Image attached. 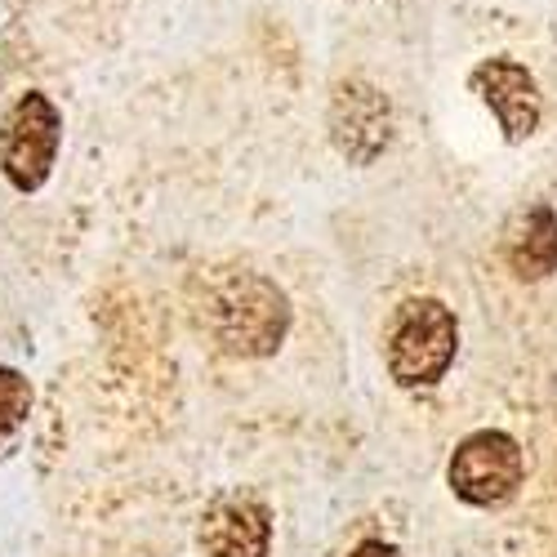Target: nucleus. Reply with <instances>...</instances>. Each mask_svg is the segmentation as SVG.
I'll list each match as a JSON object with an SVG mask.
<instances>
[{
  "label": "nucleus",
  "mask_w": 557,
  "mask_h": 557,
  "mask_svg": "<svg viewBox=\"0 0 557 557\" xmlns=\"http://www.w3.org/2000/svg\"><path fill=\"white\" fill-rule=\"evenodd\" d=\"M201 326L232 357H272L290 335V299L263 272H210Z\"/></svg>",
  "instance_id": "1"
},
{
  "label": "nucleus",
  "mask_w": 557,
  "mask_h": 557,
  "mask_svg": "<svg viewBox=\"0 0 557 557\" xmlns=\"http://www.w3.org/2000/svg\"><path fill=\"white\" fill-rule=\"evenodd\" d=\"M455 352H459V321L442 299L420 295L397 308L384 339V361L397 388L442 384L446 370L455 366Z\"/></svg>",
  "instance_id": "2"
},
{
  "label": "nucleus",
  "mask_w": 557,
  "mask_h": 557,
  "mask_svg": "<svg viewBox=\"0 0 557 557\" xmlns=\"http://www.w3.org/2000/svg\"><path fill=\"white\" fill-rule=\"evenodd\" d=\"M527 482V455L522 442L504 429H478L469 433L450 463H446V486L455 491V499L473 504V508H499L508 504Z\"/></svg>",
  "instance_id": "3"
},
{
  "label": "nucleus",
  "mask_w": 557,
  "mask_h": 557,
  "mask_svg": "<svg viewBox=\"0 0 557 557\" xmlns=\"http://www.w3.org/2000/svg\"><path fill=\"white\" fill-rule=\"evenodd\" d=\"M63 144V116L45 95H23L0 125V170L18 193H40Z\"/></svg>",
  "instance_id": "4"
},
{
  "label": "nucleus",
  "mask_w": 557,
  "mask_h": 557,
  "mask_svg": "<svg viewBox=\"0 0 557 557\" xmlns=\"http://www.w3.org/2000/svg\"><path fill=\"white\" fill-rule=\"evenodd\" d=\"M331 144L348 165H375L393 144V103L370 81H344L331 99Z\"/></svg>",
  "instance_id": "5"
},
{
  "label": "nucleus",
  "mask_w": 557,
  "mask_h": 557,
  "mask_svg": "<svg viewBox=\"0 0 557 557\" xmlns=\"http://www.w3.org/2000/svg\"><path fill=\"white\" fill-rule=\"evenodd\" d=\"M469 85H473V95L495 112V121H499L508 144H527V138L540 129L544 99H540L535 76L522 63H513V59H486L482 67H473Z\"/></svg>",
  "instance_id": "6"
},
{
  "label": "nucleus",
  "mask_w": 557,
  "mask_h": 557,
  "mask_svg": "<svg viewBox=\"0 0 557 557\" xmlns=\"http://www.w3.org/2000/svg\"><path fill=\"white\" fill-rule=\"evenodd\" d=\"M206 557H268L272 553V518L259 499L232 495L219 499L201 522Z\"/></svg>",
  "instance_id": "7"
},
{
  "label": "nucleus",
  "mask_w": 557,
  "mask_h": 557,
  "mask_svg": "<svg viewBox=\"0 0 557 557\" xmlns=\"http://www.w3.org/2000/svg\"><path fill=\"white\" fill-rule=\"evenodd\" d=\"M504 263L522 282H544L557 272V214L553 206L527 210L504 237Z\"/></svg>",
  "instance_id": "8"
},
{
  "label": "nucleus",
  "mask_w": 557,
  "mask_h": 557,
  "mask_svg": "<svg viewBox=\"0 0 557 557\" xmlns=\"http://www.w3.org/2000/svg\"><path fill=\"white\" fill-rule=\"evenodd\" d=\"M32 420V384L14 366H0V459L14 455Z\"/></svg>",
  "instance_id": "9"
},
{
  "label": "nucleus",
  "mask_w": 557,
  "mask_h": 557,
  "mask_svg": "<svg viewBox=\"0 0 557 557\" xmlns=\"http://www.w3.org/2000/svg\"><path fill=\"white\" fill-rule=\"evenodd\" d=\"M348 557H401V548H397V544H388V540H361Z\"/></svg>",
  "instance_id": "10"
}]
</instances>
